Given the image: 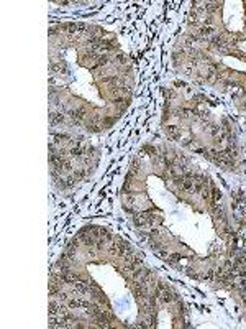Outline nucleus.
I'll return each instance as SVG.
<instances>
[{
    "label": "nucleus",
    "mask_w": 246,
    "mask_h": 329,
    "mask_svg": "<svg viewBox=\"0 0 246 329\" xmlns=\"http://www.w3.org/2000/svg\"><path fill=\"white\" fill-rule=\"evenodd\" d=\"M166 132L171 135L172 138H176V137H177V128L174 127V125H169V127H166Z\"/></svg>",
    "instance_id": "1"
},
{
    "label": "nucleus",
    "mask_w": 246,
    "mask_h": 329,
    "mask_svg": "<svg viewBox=\"0 0 246 329\" xmlns=\"http://www.w3.org/2000/svg\"><path fill=\"white\" fill-rule=\"evenodd\" d=\"M202 33L207 35V36H212L213 33H215V30H213L212 26H205V28H202Z\"/></svg>",
    "instance_id": "3"
},
{
    "label": "nucleus",
    "mask_w": 246,
    "mask_h": 329,
    "mask_svg": "<svg viewBox=\"0 0 246 329\" xmlns=\"http://www.w3.org/2000/svg\"><path fill=\"white\" fill-rule=\"evenodd\" d=\"M71 115H72V119H82V117H84V112L80 109H77V110H72Z\"/></svg>",
    "instance_id": "2"
}]
</instances>
